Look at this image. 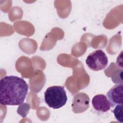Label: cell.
Returning a JSON list of instances; mask_svg holds the SVG:
<instances>
[{
    "label": "cell",
    "mask_w": 123,
    "mask_h": 123,
    "mask_svg": "<svg viewBox=\"0 0 123 123\" xmlns=\"http://www.w3.org/2000/svg\"><path fill=\"white\" fill-rule=\"evenodd\" d=\"M28 86L24 79L7 75L0 81V103L3 105H19L26 98Z\"/></svg>",
    "instance_id": "obj_1"
},
{
    "label": "cell",
    "mask_w": 123,
    "mask_h": 123,
    "mask_svg": "<svg viewBox=\"0 0 123 123\" xmlns=\"http://www.w3.org/2000/svg\"><path fill=\"white\" fill-rule=\"evenodd\" d=\"M44 99L46 103L54 109L62 108L65 105L67 97L63 86H54L49 87L44 93Z\"/></svg>",
    "instance_id": "obj_2"
},
{
    "label": "cell",
    "mask_w": 123,
    "mask_h": 123,
    "mask_svg": "<svg viewBox=\"0 0 123 123\" xmlns=\"http://www.w3.org/2000/svg\"><path fill=\"white\" fill-rule=\"evenodd\" d=\"M86 63L90 70L98 71L104 69L107 66L108 59L102 50L98 49L90 53L87 56Z\"/></svg>",
    "instance_id": "obj_3"
},
{
    "label": "cell",
    "mask_w": 123,
    "mask_h": 123,
    "mask_svg": "<svg viewBox=\"0 0 123 123\" xmlns=\"http://www.w3.org/2000/svg\"><path fill=\"white\" fill-rule=\"evenodd\" d=\"M106 97L112 107H114L118 104H123V84H117L114 85L107 93Z\"/></svg>",
    "instance_id": "obj_4"
},
{
    "label": "cell",
    "mask_w": 123,
    "mask_h": 123,
    "mask_svg": "<svg viewBox=\"0 0 123 123\" xmlns=\"http://www.w3.org/2000/svg\"><path fill=\"white\" fill-rule=\"evenodd\" d=\"M89 98L84 93H79L74 96L72 107L75 113H81L86 111L89 106Z\"/></svg>",
    "instance_id": "obj_5"
},
{
    "label": "cell",
    "mask_w": 123,
    "mask_h": 123,
    "mask_svg": "<svg viewBox=\"0 0 123 123\" xmlns=\"http://www.w3.org/2000/svg\"><path fill=\"white\" fill-rule=\"evenodd\" d=\"M92 104L96 111L101 112L109 111L111 107L107 97L103 94L95 95L92 98Z\"/></svg>",
    "instance_id": "obj_6"
},
{
    "label": "cell",
    "mask_w": 123,
    "mask_h": 123,
    "mask_svg": "<svg viewBox=\"0 0 123 123\" xmlns=\"http://www.w3.org/2000/svg\"><path fill=\"white\" fill-rule=\"evenodd\" d=\"M116 119L119 122L123 123V104H118L115 106V108L112 111Z\"/></svg>",
    "instance_id": "obj_7"
}]
</instances>
